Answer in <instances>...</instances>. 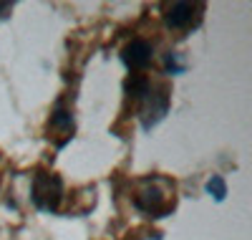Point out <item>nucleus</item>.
<instances>
[{"mask_svg": "<svg viewBox=\"0 0 252 240\" xmlns=\"http://www.w3.org/2000/svg\"><path fill=\"white\" fill-rule=\"evenodd\" d=\"M124 89H126V99L131 101L144 129L157 126L166 117V112H169L172 91H169V86L161 83V81H152L144 74H131L126 79Z\"/></svg>", "mask_w": 252, "mask_h": 240, "instance_id": "obj_1", "label": "nucleus"}, {"mask_svg": "<svg viewBox=\"0 0 252 240\" xmlns=\"http://www.w3.org/2000/svg\"><path fill=\"white\" fill-rule=\"evenodd\" d=\"M129 200L146 217H166L177 207V185L164 174H144L131 180Z\"/></svg>", "mask_w": 252, "mask_h": 240, "instance_id": "obj_2", "label": "nucleus"}, {"mask_svg": "<svg viewBox=\"0 0 252 240\" xmlns=\"http://www.w3.org/2000/svg\"><path fill=\"white\" fill-rule=\"evenodd\" d=\"M31 200L38 210H43V212H61L63 202H66V187H63V180L51 169H38L33 174Z\"/></svg>", "mask_w": 252, "mask_h": 240, "instance_id": "obj_3", "label": "nucleus"}, {"mask_svg": "<svg viewBox=\"0 0 252 240\" xmlns=\"http://www.w3.org/2000/svg\"><path fill=\"white\" fill-rule=\"evenodd\" d=\"M202 3H174L164 8V23L172 31H189L202 20Z\"/></svg>", "mask_w": 252, "mask_h": 240, "instance_id": "obj_4", "label": "nucleus"}, {"mask_svg": "<svg viewBox=\"0 0 252 240\" xmlns=\"http://www.w3.org/2000/svg\"><path fill=\"white\" fill-rule=\"evenodd\" d=\"M152 53H154V48L146 38H131L121 48V61L126 63V69L131 74H139L152 63Z\"/></svg>", "mask_w": 252, "mask_h": 240, "instance_id": "obj_5", "label": "nucleus"}, {"mask_svg": "<svg viewBox=\"0 0 252 240\" xmlns=\"http://www.w3.org/2000/svg\"><path fill=\"white\" fill-rule=\"evenodd\" d=\"M71 137H73V117L61 101L56 106V112L51 114V121H48V139H53L56 147H63Z\"/></svg>", "mask_w": 252, "mask_h": 240, "instance_id": "obj_6", "label": "nucleus"}, {"mask_svg": "<svg viewBox=\"0 0 252 240\" xmlns=\"http://www.w3.org/2000/svg\"><path fill=\"white\" fill-rule=\"evenodd\" d=\"M207 192L212 195L215 200H224V195H227V182L220 177V174H212L207 182Z\"/></svg>", "mask_w": 252, "mask_h": 240, "instance_id": "obj_7", "label": "nucleus"}, {"mask_svg": "<svg viewBox=\"0 0 252 240\" xmlns=\"http://www.w3.org/2000/svg\"><path fill=\"white\" fill-rule=\"evenodd\" d=\"M166 71H172V74H182L184 71V63L177 61V53H166Z\"/></svg>", "mask_w": 252, "mask_h": 240, "instance_id": "obj_8", "label": "nucleus"}]
</instances>
